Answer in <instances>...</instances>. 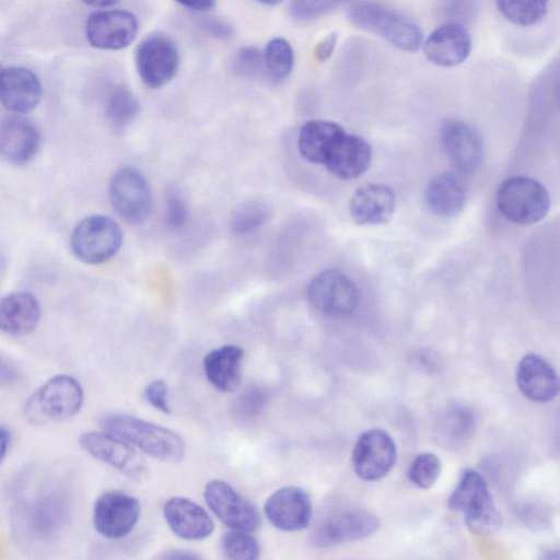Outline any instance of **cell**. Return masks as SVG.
Listing matches in <instances>:
<instances>
[{
    "label": "cell",
    "mask_w": 560,
    "mask_h": 560,
    "mask_svg": "<svg viewBox=\"0 0 560 560\" xmlns=\"http://www.w3.org/2000/svg\"><path fill=\"white\" fill-rule=\"evenodd\" d=\"M244 351L236 345H224L210 351L203 359L208 382L223 393L233 392L241 382Z\"/></svg>",
    "instance_id": "27"
},
{
    "label": "cell",
    "mask_w": 560,
    "mask_h": 560,
    "mask_svg": "<svg viewBox=\"0 0 560 560\" xmlns=\"http://www.w3.org/2000/svg\"><path fill=\"white\" fill-rule=\"evenodd\" d=\"M163 558H175V559H196L199 558L198 555H195L190 551L186 550H172L167 555L163 556Z\"/></svg>",
    "instance_id": "46"
},
{
    "label": "cell",
    "mask_w": 560,
    "mask_h": 560,
    "mask_svg": "<svg viewBox=\"0 0 560 560\" xmlns=\"http://www.w3.org/2000/svg\"><path fill=\"white\" fill-rule=\"evenodd\" d=\"M200 27L210 36L228 40L234 36V27L226 21L219 18H205L199 23Z\"/></svg>",
    "instance_id": "40"
},
{
    "label": "cell",
    "mask_w": 560,
    "mask_h": 560,
    "mask_svg": "<svg viewBox=\"0 0 560 560\" xmlns=\"http://www.w3.org/2000/svg\"><path fill=\"white\" fill-rule=\"evenodd\" d=\"M371 161L372 149L369 142L360 136L346 132L324 165L340 179H353L370 167Z\"/></svg>",
    "instance_id": "24"
},
{
    "label": "cell",
    "mask_w": 560,
    "mask_h": 560,
    "mask_svg": "<svg viewBox=\"0 0 560 560\" xmlns=\"http://www.w3.org/2000/svg\"><path fill=\"white\" fill-rule=\"evenodd\" d=\"M268 521L283 532L306 528L312 518V502L308 494L294 486L282 487L272 492L264 505Z\"/></svg>",
    "instance_id": "16"
},
{
    "label": "cell",
    "mask_w": 560,
    "mask_h": 560,
    "mask_svg": "<svg viewBox=\"0 0 560 560\" xmlns=\"http://www.w3.org/2000/svg\"><path fill=\"white\" fill-rule=\"evenodd\" d=\"M516 384L524 396L536 402L552 400L560 385L555 368L536 353H528L518 362Z\"/></svg>",
    "instance_id": "20"
},
{
    "label": "cell",
    "mask_w": 560,
    "mask_h": 560,
    "mask_svg": "<svg viewBox=\"0 0 560 560\" xmlns=\"http://www.w3.org/2000/svg\"><path fill=\"white\" fill-rule=\"evenodd\" d=\"M444 10L456 19H468L475 9L474 0H442Z\"/></svg>",
    "instance_id": "41"
},
{
    "label": "cell",
    "mask_w": 560,
    "mask_h": 560,
    "mask_svg": "<svg viewBox=\"0 0 560 560\" xmlns=\"http://www.w3.org/2000/svg\"><path fill=\"white\" fill-rule=\"evenodd\" d=\"M424 200L431 212L439 217H453L462 211L466 201V189L460 178L450 172L436 174L430 179Z\"/></svg>",
    "instance_id": "28"
},
{
    "label": "cell",
    "mask_w": 560,
    "mask_h": 560,
    "mask_svg": "<svg viewBox=\"0 0 560 560\" xmlns=\"http://www.w3.org/2000/svg\"><path fill=\"white\" fill-rule=\"evenodd\" d=\"M220 546L226 559L254 560L260 556V546L249 532L231 529L221 537Z\"/></svg>",
    "instance_id": "33"
},
{
    "label": "cell",
    "mask_w": 560,
    "mask_h": 560,
    "mask_svg": "<svg viewBox=\"0 0 560 560\" xmlns=\"http://www.w3.org/2000/svg\"><path fill=\"white\" fill-rule=\"evenodd\" d=\"M264 73L273 83L284 81L292 72L294 52L291 44L282 37L271 38L264 51Z\"/></svg>",
    "instance_id": "29"
},
{
    "label": "cell",
    "mask_w": 560,
    "mask_h": 560,
    "mask_svg": "<svg viewBox=\"0 0 560 560\" xmlns=\"http://www.w3.org/2000/svg\"><path fill=\"white\" fill-rule=\"evenodd\" d=\"M16 378L14 368L0 357V384L12 383Z\"/></svg>",
    "instance_id": "44"
},
{
    "label": "cell",
    "mask_w": 560,
    "mask_h": 560,
    "mask_svg": "<svg viewBox=\"0 0 560 560\" xmlns=\"http://www.w3.org/2000/svg\"><path fill=\"white\" fill-rule=\"evenodd\" d=\"M139 31L137 16L126 10H102L89 15L85 36L89 44L102 50L128 47Z\"/></svg>",
    "instance_id": "14"
},
{
    "label": "cell",
    "mask_w": 560,
    "mask_h": 560,
    "mask_svg": "<svg viewBox=\"0 0 560 560\" xmlns=\"http://www.w3.org/2000/svg\"><path fill=\"white\" fill-rule=\"evenodd\" d=\"M43 88L38 77L28 68L12 66L3 69L0 81V102L11 113L23 115L39 104Z\"/></svg>",
    "instance_id": "19"
},
{
    "label": "cell",
    "mask_w": 560,
    "mask_h": 560,
    "mask_svg": "<svg viewBox=\"0 0 560 560\" xmlns=\"http://www.w3.org/2000/svg\"><path fill=\"white\" fill-rule=\"evenodd\" d=\"M2 71H3V69H2V67L0 65V81H1Z\"/></svg>",
    "instance_id": "49"
},
{
    "label": "cell",
    "mask_w": 560,
    "mask_h": 560,
    "mask_svg": "<svg viewBox=\"0 0 560 560\" xmlns=\"http://www.w3.org/2000/svg\"><path fill=\"white\" fill-rule=\"evenodd\" d=\"M349 22L373 33L396 48L413 52L422 45V31L408 16L373 1L353 3L348 12Z\"/></svg>",
    "instance_id": "2"
},
{
    "label": "cell",
    "mask_w": 560,
    "mask_h": 560,
    "mask_svg": "<svg viewBox=\"0 0 560 560\" xmlns=\"http://www.w3.org/2000/svg\"><path fill=\"white\" fill-rule=\"evenodd\" d=\"M189 215L186 199L177 188H170L165 196V221L172 230L182 229Z\"/></svg>",
    "instance_id": "37"
},
{
    "label": "cell",
    "mask_w": 560,
    "mask_h": 560,
    "mask_svg": "<svg viewBox=\"0 0 560 560\" xmlns=\"http://www.w3.org/2000/svg\"><path fill=\"white\" fill-rule=\"evenodd\" d=\"M395 205V192L389 186L368 184L353 194L350 200V213L359 224H382L390 220Z\"/></svg>",
    "instance_id": "23"
},
{
    "label": "cell",
    "mask_w": 560,
    "mask_h": 560,
    "mask_svg": "<svg viewBox=\"0 0 560 560\" xmlns=\"http://www.w3.org/2000/svg\"><path fill=\"white\" fill-rule=\"evenodd\" d=\"M307 300L327 316H346L358 306L360 293L354 282L337 269L316 275L307 287Z\"/></svg>",
    "instance_id": "8"
},
{
    "label": "cell",
    "mask_w": 560,
    "mask_h": 560,
    "mask_svg": "<svg viewBox=\"0 0 560 560\" xmlns=\"http://www.w3.org/2000/svg\"><path fill=\"white\" fill-rule=\"evenodd\" d=\"M141 515L139 501L125 492L108 491L94 504L93 524L102 536L119 539L129 535Z\"/></svg>",
    "instance_id": "13"
},
{
    "label": "cell",
    "mask_w": 560,
    "mask_h": 560,
    "mask_svg": "<svg viewBox=\"0 0 560 560\" xmlns=\"http://www.w3.org/2000/svg\"><path fill=\"white\" fill-rule=\"evenodd\" d=\"M396 457L392 435L382 429H371L358 438L352 451V465L359 478L375 481L390 471Z\"/></svg>",
    "instance_id": "11"
},
{
    "label": "cell",
    "mask_w": 560,
    "mask_h": 560,
    "mask_svg": "<svg viewBox=\"0 0 560 560\" xmlns=\"http://www.w3.org/2000/svg\"><path fill=\"white\" fill-rule=\"evenodd\" d=\"M163 514L170 529L187 540H201L209 537L214 525L209 514L196 502L173 497L163 506Z\"/></svg>",
    "instance_id": "21"
},
{
    "label": "cell",
    "mask_w": 560,
    "mask_h": 560,
    "mask_svg": "<svg viewBox=\"0 0 560 560\" xmlns=\"http://www.w3.org/2000/svg\"><path fill=\"white\" fill-rule=\"evenodd\" d=\"M351 1L352 0H292L289 12L294 20L306 22L320 18Z\"/></svg>",
    "instance_id": "35"
},
{
    "label": "cell",
    "mask_w": 560,
    "mask_h": 560,
    "mask_svg": "<svg viewBox=\"0 0 560 560\" xmlns=\"http://www.w3.org/2000/svg\"><path fill=\"white\" fill-rule=\"evenodd\" d=\"M232 70L242 78L253 79L264 73L262 51L256 46L238 48L232 59Z\"/></svg>",
    "instance_id": "36"
},
{
    "label": "cell",
    "mask_w": 560,
    "mask_h": 560,
    "mask_svg": "<svg viewBox=\"0 0 560 560\" xmlns=\"http://www.w3.org/2000/svg\"><path fill=\"white\" fill-rule=\"evenodd\" d=\"M104 431L160 460L177 463L185 454V443L176 432L126 415L108 413L101 420Z\"/></svg>",
    "instance_id": "1"
},
{
    "label": "cell",
    "mask_w": 560,
    "mask_h": 560,
    "mask_svg": "<svg viewBox=\"0 0 560 560\" xmlns=\"http://www.w3.org/2000/svg\"><path fill=\"white\" fill-rule=\"evenodd\" d=\"M441 140L452 164L459 172H475L483 156V143L478 131L459 119H447L441 127Z\"/></svg>",
    "instance_id": "17"
},
{
    "label": "cell",
    "mask_w": 560,
    "mask_h": 560,
    "mask_svg": "<svg viewBox=\"0 0 560 560\" xmlns=\"http://www.w3.org/2000/svg\"><path fill=\"white\" fill-rule=\"evenodd\" d=\"M448 506L464 514L465 523L474 534H494L502 526V516L487 481L474 469L463 471L457 487L448 498Z\"/></svg>",
    "instance_id": "4"
},
{
    "label": "cell",
    "mask_w": 560,
    "mask_h": 560,
    "mask_svg": "<svg viewBox=\"0 0 560 560\" xmlns=\"http://www.w3.org/2000/svg\"><path fill=\"white\" fill-rule=\"evenodd\" d=\"M10 435L5 428L0 425V464L2 463L8 447H9Z\"/></svg>",
    "instance_id": "45"
},
{
    "label": "cell",
    "mask_w": 560,
    "mask_h": 560,
    "mask_svg": "<svg viewBox=\"0 0 560 560\" xmlns=\"http://www.w3.org/2000/svg\"><path fill=\"white\" fill-rule=\"evenodd\" d=\"M425 58L438 67H455L464 62L471 50V38L460 23L450 22L435 28L422 43Z\"/></svg>",
    "instance_id": "18"
},
{
    "label": "cell",
    "mask_w": 560,
    "mask_h": 560,
    "mask_svg": "<svg viewBox=\"0 0 560 560\" xmlns=\"http://www.w3.org/2000/svg\"><path fill=\"white\" fill-rule=\"evenodd\" d=\"M183 7L197 12H206L215 5V0H175Z\"/></svg>",
    "instance_id": "43"
},
{
    "label": "cell",
    "mask_w": 560,
    "mask_h": 560,
    "mask_svg": "<svg viewBox=\"0 0 560 560\" xmlns=\"http://www.w3.org/2000/svg\"><path fill=\"white\" fill-rule=\"evenodd\" d=\"M442 464L432 452L418 454L408 468V479L418 488L430 489L439 479Z\"/></svg>",
    "instance_id": "34"
},
{
    "label": "cell",
    "mask_w": 560,
    "mask_h": 560,
    "mask_svg": "<svg viewBox=\"0 0 560 560\" xmlns=\"http://www.w3.org/2000/svg\"><path fill=\"white\" fill-rule=\"evenodd\" d=\"M144 396L152 407L161 412L171 413L168 388L163 380L150 382L144 389Z\"/></svg>",
    "instance_id": "39"
},
{
    "label": "cell",
    "mask_w": 560,
    "mask_h": 560,
    "mask_svg": "<svg viewBox=\"0 0 560 560\" xmlns=\"http://www.w3.org/2000/svg\"><path fill=\"white\" fill-rule=\"evenodd\" d=\"M108 195L114 210L126 222L139 224L149 217L152 206L151 189L137 168L126 166L118 170L110 178Z\"/></svg>",
    "instance_id": "9"
},
{
    "label": "cell",
    "mask_w": 560,
    "mask_h": 560,
    "mask_svg": "<svg viewBox=\"0 0 560 560\" xmlns=\"http://www.w3.org/2000/svg\"><path fill=\"white\" fill-rule=\"evenodd\" d=\"M85 4L96 8H107L116 4L120 0H82Z\"/></svg>",
    "instance_id": "47"
},
{
    "label": "cell",
    "mask_w": 560,
    "mask_h": 560,
    "mask_svg": "<svg viewBox=\"0 0 560 560\" xmlns=\"http://www.w3.org/2000/svg\"><path fill=\"white\" fill-rule=\"evenodd\" d=\"M266 394L257 386L244 389L235 400V412L246 419L257 417L265 408Z\"/></svg>",
    "instance_id": "38"
},
{
    "label": "cell",
    "mask_w": 560,
    "mask_h": 560,
    "mask_svg": "<svg viewBox=\"0 0 560 560\" xmlns=\"http://www.w3.org/2000/svg\"><path fill=\"white\" fill-rule=\"evenodd\" d=\"M203 497L213 514L231 529L253 533L260 527L261 516L256 506L224 480H210Z\"/></svg>",
    "instance_id": "10"
},
{
    "label": "cell",
    "mask_w": 560,
    "mask_h": 560,
    "mask_svg": "<svg viewBox=\"0 0 560 560\" xmlns=\"http://www.w3.org/2000/svg\"><path fill=\"white\" fill-rule=\"evenodd\" d=\"M70 243L78 259L89 265H100L118 253L122 244V231L109 217L91 215L78 223Z\"/></svg>",
    "instance_id": "6"
},
{
    "label": "cell",
    "mask_w": 560,
    "mask_h": 560,
    "mask_svg": "<svg viewBox=\"0 0 560 560\" xmlns=\"http://www.w3.org/2000/svg\"><path fill=\"white\" fill-rule=\"evenodd\" d=\"M262 4H267V5H277L279 3H281L283 0H256Z\"/></svg>",
    "instance_id": "48"
},
{
    "label": "cell",
    "mask_w": 560,
    "mask_h": 560,
    "mask_svg": "<svg viewBox=\"0 0 560 560\" xmlns=\"http://www.w3.org/2000/svg\"><path fill=\"white\" fill-rule=\"evenodd\" d=\"M140 104L132 91L125 85L115 86L106 101L105 112L117 129L127 127L138 115Z\"/></svg>",
    "instance_id": "30"
},
{
    "label": "cell",
    "mask_w": 560,
    "mask_h": 560,
    "mask_svg": "<svg viewBox=\"0 0 560 560\" xmlns=\"http://www.w3.org/2000/svg\"><path fill=\"white\" fill-rule=\"evenodd\" d=\"M81 447L94 458L138 478L144 472L143 460L136 448L106 431H89L79 436Z\"/></svg>",
    "instance_id": "15"
},
{
    "label": "cell",
    "mask_w": 560,
    "mask_h": 560,
    "mask_svg": "<svg viewBox=\"0 0 560 560\" xmlns=\"http://www.w3.org/2000/svg\"><path fill=\"white\" fill-rule=\"evenodd\" d=\"M270 214V209L266 203L257 200L246 201L232 212L231 232L235 235L253 233L267 223Z\"/></svg>",
    "instance_id": "32"
},
{
    "label": "cell",
    "mask_w": 560,
    "mask_h": 560,
    "mask_svg": "<svg viewBox=\"0 0 560 560\" xmlns=\"http://www.w3.org/2000/svg\"><path fill=\"white\" fill-rule=\"evenodd\" d=\"M500 212L516 224L540 221L548 212L550 199L542 184L527 176H512L503 180L495 194Z\"/></svg>",
    "instance_id": "5"
},
{
    "label": "cell",
    "mask_w": 560,
    "mask_h": 560,
    "mask_svg": "<svg viewBox=\"0 0 560 560\" xmlns=\"http://www.w3.org/2000/svg\"><path fill=\"white\" fill-rule=\"evenodd\" d=\"M135 61L142 82L150 89H161L176 75L179 51L170 36L153 33L137 46Z\"/></svg>",
    "instance_id": "7"
},
{
    "label": "cell",
    "mask_w": 560,
    "mask_h": 560,
    "mask_svg": "<svg viewBox=\"0 0 560 560\" xmlns=\"http://www.w3.org/2000/svg\"><path fill=\"white\" fill-rule=\"evenodd\" d=\"M500 13L511 23L529 26L544 19L548 0H495Z\"/></svg>",
    "instance_id": "31"
},
{
    "label": "cell",
    "mask_w": 560,
    "mask_h": 560,
    "mask_svg": "<svg viewBox=\"0 0 560 560\" xmlns=\"http://www.w3.org/2000/svg\"><path fill=\"white\" fill-rule=\"evenodd\" d=\"M40 145V133L31 120L9 117L0 122V156L14 164L31 161Z\"/></svg>",
    "instance_id": "22"
},
{
    "label": "cell",
    "mask_w": 560,
    "mask_h": 560,
    "mask_svg": "<svg viewBox=\"0 0 560 560\" xmlns=\"http://www.w3.org/2000/svg\"><path fill=\"white\" fill-rule=\"evenodd\" d=\"M40 318L37 299L28 292H13L0 299V330L23 336L35 329Z\"/></svg>",
    "instance_id": "25"
},
{
    "label": "cell",
    "mask_w": 560,
    "mask_h": 560,
    "mask_svg": "<svg viewBox=\"0 0 560 560\" xmlns=\"http://www.w3.org/2000/svg\"><path fill=\"white\" fill-rule=\"evenodd\" d=\"M378 518L364 509H346L323 517L314 527L311 540L317 547L365 538L377 530Z\"/></svg>",
    "instance_id": "12"
},
{
    "label": "cell",
    "mask_w": 560,
    "mask_h": 560,
    "mask_svg": "<svg viewBox=\"0 0 560 560\" xmlns=\"http://www.w3.org/2000/svg\"><path fill=\"white\" fill-rule=\"evenodd\" d=\"M337 44V34L330 33L324 37L315 47L314 56L318 61L327 60L334 52Z\"/></svg>",
    "instance_id": "42"
},
{
    "label": "cell",
    "mask_w": 560,
    "mask_h": 560,
    "mask_svg": "<svg viewBox=\"0 0 560 560\" xmlns=\"http://www.w3.org/2000/svg\"><path fill=\"white\" fill-rule=\"evenodd\" d=\"M346 131L336 122L315 119L305 122L299 133L298 147L308 162L325 164Z\"/></svg>",
    "instance_id": "26"
},
{
    "label": "cell",
    "mask_w": 560,
    "mask_h": 560,
    "mask_svg": "<svg viewBox=\"0 0 560 560\" xmlns=\"http://www.w3.org/2000/svg\"><path fill=\"white\" fill-rule=\"evenodd\" d=\"M84 400L81 384L71 375L50 377L25 401L24 416L34 425L60 422L77 415Z\"/></svg>",
    "instance_id": "3"
}]
</instances>
